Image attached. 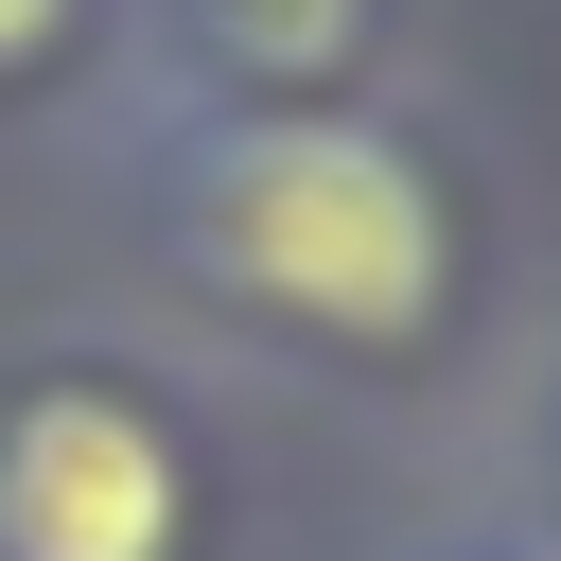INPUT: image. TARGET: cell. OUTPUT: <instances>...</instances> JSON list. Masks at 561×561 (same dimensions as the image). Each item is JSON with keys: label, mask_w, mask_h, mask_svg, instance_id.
Listing matches in <instances>:
<instances>
[{"label": "cell", "mask_w": 561, "mask_h": 561, "mask_svg": "<svg viewBox=\"0 0 561 561\" xmlns=\"http://www.w3.org/2000/svg\"><path fill=\"white\" fill-rule=\"evenodd\" d=\"M175 245L228 298H263L298 333H351V351H403L438 316V280H456L438 175L386 123H351V105H245V123H210L193 175H175Z\"/></svg>", "instance_id": "cell-1"}, {"label": "cell", "mask_w": 561, "mask_h": 561, "mask_svg": "<svg viewBox=\"0 0 561 561\" xmlns=\"http://www.w3.org/2000/svg\"><path fill=\"white\" fill-rule=\"evenodd\" d=\"M175 438L123 386H35L0 421V561H175Z\"/></svg>", "instance_id": "cell-2"}, {"label": "cell", "mask_w": 561, "mask_h": 561, "mask_svg": "<svg viewBox=\"0 0 561 561\" xmlns=\"http://www.w3.org/2000/svg\"><path fill=\"white\" fill-rule=\"evenodd\" d=\"M193 35H210L228 70H263V88H316V70H351L368 0H193Z\"/></svg>", "instance_id": "cell-3"}, {"label": "cell", "mask_w": 561, "mask_h": 561, "mask_svg": "<svg viewBox=\"0 0 561 561\" xmlns=\"http://www.w3.org/2000/svg\"><path fill=\"white\" fill-rule=\"evenodd\" d=\"M53 35H70V0H0V70H35Z\"/></svg>", "instance_id": "cell-4"}]
</instances>
